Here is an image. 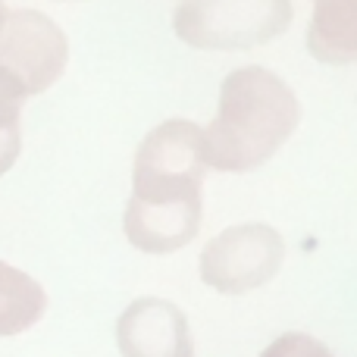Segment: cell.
I'll list each match as a JSON object with an SVG mask.
<instances>
[{"label": "cell", "mask_w": 357, "mask_h": 357, "mask_svg": "<svg viewBox=\"0 0 357 357\" xmlns=\"http://www.w3.org/2000/svg\"><path fill=\"white\" fill-rule=\"evenodd\" d=\"M201 126L167 119L142 138L132 163V195L123 213V232L142 254H176L195 241L204 220Z\"/></svg>", "instance_id": "6da1fadb"}, {"label": "cell", "mask_w": 357, "mask_h": 357, "mask_svg": "<svg viewBox=\"0 0 357 357\" xmlns=\"http://www.w3.org/2000/svg\"><path fill=\"white\" fill-rule=\"evenodd\" d=\"M301 123L298 94L266 66H238L222 79L216 116L201 126L204 163L213 173H251L279 154Z\"/></svg>", "instance_id": "7a4b0ae2"}, {"label": "cell", "mask_w": 357, "mask_h": 357, "mask_svg": "<svg viewBox=\"0 0 357 357\" xmlns=\"http://www.w3.org/2000/svg\"><path fill=\"white\" fill-rule=\"evenodd\" d=\"M291 19V0H178L173 31L191 50L235 54L285 35Z\"/></svg>", "instance_id": "3957f363"}, {"label": "cell", "mask_w": 357, "mask_h": 357, "mask_svg": "<svg viewBox=\"0 0 357 357\" xmlns=\"http://www.w3.org/2000/svg\"><path fill=\"white\" fill-rule=\"evenodd\" d=\"M285 260V238L270 222H238L204 245L197 273L220 295H248L273 282Z\"/></svg>", "instance_id": "277c9868"}, {"label": "cell", "mask_w": 357, "mask_h": 357, "mask_svg": "<svg viewBox=\"0 0 357 357\" xmlns=\"http://www.w3.org/2000/svg\"><path fill=\"white\" fill-rule=\"evenodd\" d=\"M69 41L50 16L38 10L6 13L0 25V69L10 73L25 94H41L66 73Z\"/></svg>", "instance_id": "5b68a950"}, {"label": "cell", "mask_w": 357, "mask_h": 357, "mask_svg": "<svg viewBox=\"0 0 357 357\" xmlns=\"http://www.w3.org/2000/svg\"><path fill=\"white\" fill-rule=\"evenodd\" d=\"M116 345L123 357H195L185 314L167 298H138L119 314Z\"/></svg>", "instance_id": "8992f818"}, {"label": "cell", "mask_w": 357, "mask_h": 357, "mask_svg": "<svg viewBox=\"0 0 357 357\" xmlns=\"http://www.w3.org/2000/svg\"><path fill=\"white\" fill-rule=\"evenodd\" d=\"M304 47L323 66L357 63V0H314Z\"/></svg>", "instance_id": "52a82bcc"}, {"label": "cell", "mask_w": 357, "mask_h": 357, "mask_svg": "<svg viewBox=\"0 0 357 357\" xmlns=\"http://www.w3.org/2000/svg\"><path fill=\"white\" fill-rule=\"evenodd\" d=\"M47 310L41 282L0 260V339L31 329Z\"/></svg>", "instance_id": "ba28073f"}, {"label": "cell", "mask_w": 357, "mask_h": 357, "mask_svg": "<svg viewBox=\"0 0 357 357\" xmlns=\"http://www.w3.org/2000/svg\"><path fill=\"white\" fill-rule=\"evenodd\" d=\"M25 88L13 79L10 73L0 69V135H13L19 129V119H22V104H25Z\"/></svg>", "instance_id": "9c48e42d"}, {"label": "cell", "mask_w": 357, "mask_h": 357, "mask_svg": "<svg viewBox=\"0 0 357 357\" xmlns=\"http://www.w3.org/2000/svg\"><path fill=\"white\" fill-rule=\"evenodd\" d=\"M260 357H335V354L323 342H317L314 335L289 333V335H279L273 345H266Z\"/></svg>", "instance_id": "30bf717a"}, {"label": "cell", "mask_w": 357, "mask_h": 357, "mask_svg": "<svg viewBox=\"0 0 357 357\" xmlns=\"http://www.w3.org/2000/svg\"><path fill=\"white\" fill-rule=\"evenodd\" d=\"M3 19H6V6H3V0H0V25H3Z\"/></svg>", "instance_id": "8fae6325"}, {"label": "cell", "mask_w": 357, "mask_h": 357, "mask_svg": "<svg viewBox=\"0 0 357 357\" xmlns=\"http://www.w3.org/2000/svg\"><path fill=\"white\" fill-rule=\"evenodd\" d=\"M60 3H73V0H60Z\"/></svg>", "instance_id": "7c38bea8"}]
</instances>
